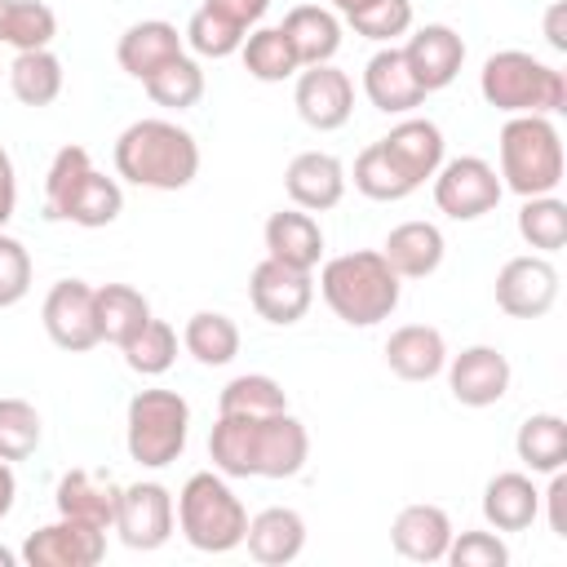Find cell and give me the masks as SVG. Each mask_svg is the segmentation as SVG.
I'll list each match as a JSON object with an SVG mask.
<instances>
[{
  "label": "cell",
  "mask_w": 567,
  "mask_h": 567,
  "mask_svg": "<svg viewBox=\"0 0 567 567\" xmlns=\"http://www.w3.org/2000/svg\"><path fill=\"white\" fill-rule=\"evenodd\" d=\"M115 173L142 190H182L199 173V142L173 120H133L115 137Z\"/></svg>",
  "instance_id": "cell-1"
},
{
  "label": "cell",
  "mask_w": 567,
  "mask_h": 567,
  "mask_svg": "<svg viewBox=\"0 0 567 567\" xmlns=\"http://www.w3.org/2000/svg\"><path fill=\"white\" fill-rule=\"evenodd\" d=\"M319 292L328 301V310L350 323V328H372L381 319L394 315L403 279L390 270V261L381 257V248H359V252H341L332 261H323L319 270Z\"/></svg>",
  "instance_id": "cell-2"
},
{
  "label": "cell",
  "mask_w": 567,
  "mask_h": 567,
  "mask_svg": "<svg viewBox=\"0 0 567 567\" xmlns=\"http://www.w3.org/2000/svg\"><path fill=\"white\" fill-rule=\"evenodd\" d=\"M44 213L53 221L102 230L124 213V190L115 177L93 168L84 146H62L44 173Z\"/></svg>",
  "instance_id": "cell-3"
},
{
  "label": "cell",
  "mask_w": 567,
  "mask_h": 567,
  "mask_svg": "<svg viewBox=\"0 0 567 567\" xmlns=\"http://www.w3.org/2000/svg\"><path fill=\"white\" fill-rule=\"evenodd\" d=\"M478 93L487 106H496L505 115H558V111H567L563 71L523 53V49L492 53L478 71Z\"/></svg>",
  "instance_id": "cell-4"
},
{
  "label": "cell",
  "mask_w": 567,
  "mask_h": 567,
  "mask_svg": "<svg viewBox=\"0 0 567 567\" xmlns=\"http://www.w3.org/2000/svg\"><path fill=\"white\" fill-rule=\"evenodd\" d=\"M177 527L190 549L199 554H230L244 545L248 532V509L230 492V483L213 470H199L182 483L177 492Z\"/></svg>",
  "instance_id": "cell-5"
},
{
  "label": "cell",
  "mask_w": 567,
  "mask_h": 567,
  "mask_svg": "<svg viewBox=\"0 0 567 567\" xmlns=\"http://www.w3.org/2000/svg\"><path fill=\"white\" fill-rule=\"evenodd\" d=\"M501 186L532 199L563 182V137L549 115H509L501 128Z\"/></svg>",
  "instance_id": "cell-6"
},
{
  "label": "cell",
  "mask_w": 567,
  "mask_h": 567,
  "mask_svg": "<svg viewBox=\"0 0 567 567\" xmlns=\"http://www.w3.org/2000/svg\"><path fill=\"white\" fill-rule=\"evenodd\" d=\"M190 434V403L177 390H137L124 416L128 456L146 470H164L186 452Z\"/></svg>",
  "instance_id": "cell-7"
},
{
  "label": "cell",
  "mask_w": 567,
  "mask_h": 567,
  "mask_svg": "<svg viewBox=\"0 0 567 567\" xmlns=\"http://www.w3.org/2000/svg\"><path fill=\"white\" fill-rule=\"evenodd\" d=\"M501 195H505V186H501L496 168L478 155L443 159L434 173V204L452 221H478L483 213H492L501 204Z\"/></svg>",
  "instance_id": "cell-8"
},
{
  "label": "cell",
  "mask_w": 567,
  "mask_h": 567,
  "mask_svg": "<svg viewBox=\"0 0 567 567\" xmlns=\"http://www.w3.org/2000/svg\"><path fill=\"white\" fill-rule=\"evenodd\" d=\"M40 319H44V332L58 350H71V354H84L102 341L97 332V301H93V284L84 279H58L40 306Z\"/></svg>",
  "instance_id": "cell-9"
},
{
  "label": "cell",
  "mask_w": 567,
  "mask_h": 567,
  "mask_svg": "<svg viewBox=\"0 0 567 567\" xmlns=\"http://www.w3.org/2000/svg\"><path fill=\"white\" fill-rule=\"evenodd\" d=\"M554 301H558V270L545 252L509 257L496 270V306L509 319H540L554 310Z\"/></svg>",
  "instance_id": "cell-10"
},
{
  "label": "cell",
  "mask_w": 567,
  "mask_h": 567,
  "mask_svg": "<svg viewBox=\"0 0 567 567\" xmlns=\"http://www.w3.org/2000/svg\"><path fill=\"white\" fill-rule=\"evenodd\" d=\"M177 505L164 483H128L120 487L115 505V532L128 549H159L173 536Z\"/></svg>",
  "instance_id": "cell-11"
},
{
  "label": "cell",
  "mask_w": 567,
  "mask_h": 567,
  "mask_svg": "<svg viewBox=\"0 0 567 567\" xmlns=\"http://www.w3.org/2000/svg\"><path fill=\"white\" fill-rule=\"evenodd\" d=\"M248 297H252V310L266 323L288 328V323L306 319V310L315 301V279H310V270H292V266L266 257L248 275Z\"/></svg>",
  "instance_id": "cell-12"
},
{
  "label": "cell",
  "mask_w": 567,
  "mask_h": 567,
  "mask_svg": "<svg viewBox=\"0 0 567 567\" xmlns=\"http://www.w3.org/2000/svg\"><path fill=\"white\" fill-rule=\"evenodd\" d=\"M102 554H106V532L62 518V514H58V523L35 527L22 545V563H31V567H97Z\"/></svg>",
  "instance_id": "cell-13"
},
{
  "label": "cell",
  "mask_w": 567,
  "mask_h": 567,
  "mask_svg": "<svg viewBox=\"0 0 567 567\" xmlns=\"http://www.w3.org/2000/svg\"><path fill=\"white\" fill-rule=\"evenodd\" d=\"M292 102H297V115L319 128V133H332L350 120L354 111V84L346 71H337L332 62H319V66H301L297 71V89H292Z\"/></svg>",
  "instance_id": "cell-14"
},
{
  "label": "cell",
  "mask_w": 567,
  "mask_h": 567,
  "mask_svg": "<svg viewBox=\"0 0 567 567\" xmlns=\"http://www.w3.org/2000/svg\"><path fill=\"white\" fill-rule=\"evenodd\" d=\"M509 359L496 346H465L447 359V390L461 408H492L509 390Z\"/></svg>",
  "instance_id": "cell-15"
},
{
  "label": "cell",
  "mask_w": 567,
  "mask_h": 567,
  "mask_svg": "<svg viewBox=\"0 0 567 567\" xmlns=\"http://www.w3.org/2000/svg\"><path fill=\"white\" fill-rule=\"evenodd\" d=\"M403 62L408 71L416 75V84L425 93H439L447 89L456 75H461V62H465V40L447 27V22H425L408 35L403 44Z\"/></svg>",
  "instance_id": "cell-16"
},
{
  "label": "cell",
  "mask_w": 567,
  "mask_h": 567,
  "mask_svg": "<svg viewBox=\"0 0 567 567\" xmlns=\"http://www.w3.org/2000/svg\"><path fill=\"white\" fill-rule=\"evenodd\" d=\"M306 456H310V434L292 412L257 416L252 478H292V474H301Z\"/></svg>",
  "instance_id": "cell-17"
},
{
  "label": "cell",
  "mask_w": 567,
  "mask_h": 567,
  "mask_svg": "<svg viewBox=\"0 0 567 567\" xmlns=\"http://www.w3.org/2000/svg\"><path fill=\"white\" fill-rule=\"evenodd\" d=\"M284 190L306 213H328L346 195V164L328 151H301L284 168Z\"/></svg>",
  "instance_id": "cell-18"
},
{
  "label": "cell",
  "mask_w": 567,
  "mask_h": 567,
  "mask_svg": "<svg viewBox=\"0 0 567 567\" xmlns=\"http://www.w3.org/2000/svg\"><path fill=\"white\" fill-rule=\"evenodd\" d=\"M363 93L385 115H408V111H416L425 102V89L416 84V75L403 62V49H394V44H385V49H377L368 58V66H363Z\"/></svg>",
  "instance_id": "cell-19"
},
{
  "label": "cell",
  "mask_w": 567,
  "mask_h": 567,
  "mask_svg": "<svg viewBox=\"0 0 567 567\" xmlns=\"http://www.w3.org/2000/svg\"><path fill=\"white\" fill-rule=\"evenodd\" d=\"M58 514L62 518H75V523H89V527H102L111 532L115 527V505H120V487L111 483V474H97V470H71L58 478Z\"/></svg>",
  "instance_id": "cell-20"
},
{
  "label": "cell",
  "mask_w": 567,
  "mask_h": 567,
  "mask_svg": "<svg viewBox=\"0 0 567 567\" xmlns=\"http://www.w3.org/2000/svg\"><path fill=\"white\" fill-rule=\"evenodd\" d=\"M452 536V518L439 505H403L390 523V540L408 563H443Z\"/></svg>",
  "instance_id": "cell-21"
},
{
  "label": "cell",
  "mask_w": 567,
  "mask_h": 567,
  "mask_svg": "<svg viewBox=\"0 0 567 567\" xmlns=\"http://www.w3.org/2000/svg\"><path fill=\"white\" fill-rule=\"evenodd\" d=\"M385 363L403 381H434L447 368V341L430 323H403L385 341Z\"/></svg>",
  "instance_id": "cell-22"
},
{
  "label": "cell",
  "mask_w": 567,
  "mask_h": 567,
  "mask_svg": "<svg viewBox=\"0 0 567 567\" xmlns=\"http://www.w3.org/2000/svg\"><path fill=\"white\" fill-rule=\"evenodd\" d=\"M244 545H248V554L257 563L284 567V563L301 558V549H306V518L297 509H288V505H270V509L248 518Z\"/></svg>",
  "instance_id": "cell-23"
},
{
  "label": "cell",
  "mask_w": 567,
  "mask_h": 567,
  "mask_svg": "<svg viewBox=\"0 0 567 567\" xmlns=\"http://www.w3.org/2000/svg\"><path fill=\"white\" fill-rule=\"evenodd\" d=\"M443 252H447V244H443V230L434 221H399L381 244V257L390 261V270L399 279L434 275L443 266Z\"/></svg>",
  "instance_id": "cell-24"
},
{
  "label": "cell",
  "mask_w": 567,
  "mask_h": 567,
  "mask_svg": "<svg viewBox=\"0 0 567 567\" xmlns=\"http://www.w3.org/2000/svg\"><path fill=\"white\" fill-rule=\"evenodd\" d=\"M266 257L292 266V270H315L323 257V230L306 208H284L270 213L266 221Z\"/></svg>",
  "instance_id": "cell-25"
},
{
  "label": "cell",
  "mask_w": 567,
  "mask_h": 567,
  "mask_svg": "<svg viewBox=\"0 0 567 567\" xmlns=\"http://www.w3.org/2000/svg\"><path fill=\"white\" fill-rule=\"evenodd\" d=\"M540 514V492L527 474L518 470H505V474H492L487 487H483V518L496 527V532H527Z\"/></svg>",
  "instance_id": "cell-26"
},
{
  "label": "cell",
  "mask_w": 567,
  "mask_h": 567,
  "mask_svg": "<svg viewBox=\"0 0 567 567\" xmlns=\"http://www.w3.org/2000/svg\"><path fill=\"white\" fill-rule=\"evenodd\" d=\"M177 53H182V35H177V27L164 22V18L133 22V27L120 35V44H115V58H120V66H124L133 80L155 75V71H159L164 62H173Z\"/></svg>",
  "instance_id": "cell-27"
},
{
  "label": "cell",
  "mask_w": 567,
  "mask_h": 567,
  "mask_svg": "<svg viewBox=\"0 0 567 567\" xmlns=\"http://www.w3.org/2000/svg\"><path fill=\"white\" fill-rule=\"evenodd\" d=\"M297 53L301 66H319V62H332L337 49H341V22L332 9L323 4H297L284 13V27H279Z\"/></svg>",
  "instance_id": "cell-28"
},
{
  "label": "cell",
  "mask_w": 567,
  "mask_h": 567,
  "mask_svg": "<svg viewBox=\"0 0 567 567\" xmlns=\"http://www.w3.org/2000/svg\"><path fill=\"white\" fill-rule=\"evenodd\" d=\"M385 151L403 164V173L421 186V182H430L434 173H439V164H443V128L434 124V120H399L385 137Z\"/></svg>",
  "instance_id": "cell-29"
},
{
  "label": "cell",
  "mask_w": 567,
  "mask_h": 567,
  "mask_svg": "<svg viewBox=\"0 0 567 567\" xmlns=\"http://www.w3.org/2000/svg\"><path fill=\"white\" fill-rule=\"evenodd\" d=\"M4 75H9V89H13V97L22 102V106H53L58 102V93H62V62H58V53L53 49H22L9 66H4Z\"/></svg>",
  "instance_id": "cell-30"
},
{
  "label": "cell",
  "mask_w": 567,
  "mask_h": 567,
  "mask_svg": "<svg viewBox=\"0 0 567 567\" xmlns=\"http://www.w3.org/2000/svg\"><path fill=\"white\" fill-rule=\"evenodd\" d=\"M514 452L532 474H554L567 465V421L558 412H536L518 425Z\"/></svg>",
  "instance_id": "cell-31"
},
{
  "label": "cell",
  "mask_w": 567,
  "mask_h": 567,
  "mask_svg": "<svg viewBox=\"0 0 567 567\" xmlns=\"http://www.w3.org/2000/svg\"><path fill=\"white\" fill-rule=\"evenodd\" d=\"M93 301H97V332L111 346H128L151 319V301L128 284H102L93 288Z\"/></svg>",
  "instance_id": "cell-32"
},
{
  "label": "cell",
  "mask_w": 567,
  "mask_h": 567,
  "mask_svg": "<svg viewBox=\"0 0 567 567\" xmlns=\"http://www.w3.org/2000/svg\"><path fill=\"white\" fill-rule=\"evenodd\" d=\"M182 346H186V354H195V363L226 368L239 354V328L221 310H195L182 328Z\"/></svg>",
  "instance_id": "cell-33"
},
{
  "label": "cell",
  "mask_w": 567,
  "mask_h": 567,
  "mask_svg": "<svg viewBox=\"0 0 567 567\" xmlns=\"http://www.w3.org/2000/svg\"><path fill=\"white\" fill-rule=\"evenodd\" d=\"M354 190L377 199V204H394V199H408L416 190V182L403 173V164L385 151V142H372L359 151L354 159Z\"/></svg>",
  "instance_id": "cell-34"
},
{
  "label": "cell",
  "mask_w": 567,
  "mask_h": 567,
  "mask_svg": "<svg viewBox=\"0 0 567 567\" xmlns=\"http://www.w3.org/2000/svg\"><path fill=\"white\" fill-rule=\"evenodd\" d=\"M239 58H244L248 75L261 80V84H284V80H292L301 71V62H297V53H292V44H288V35L279 27L248 31L244 44H239Z\"/></svg>",
  "instance_id": "cell-35"
},
{
  "label": "cell",
  "mask_w": 567,
  "mask_h": 567,
  "mask_svg": "<svg viewBox=\"0 0 567 567\" xmlns=\"http://www.w3.org/2000/svg\"><path fill=\"white\" fill-rule=\"evenodd\" d=\"M142 89H146V97H151L155 106L186 111V106H195V102L204 97V66H199L195 58L177 53V58H173V62H164L155 75H146V80H142Z\"/></svg>",
  "instance_id": "cell-36"
},
{
  "label": "cell",
  "mask_w": 567,
  "mask_h": 567,
  "mask_svg": "<svg viewBox=\"0 0 567 567\" xmlns=\"http://www.w3.org/2000/svg\"><path fill=\"white\" fill-rule=\"evenodd\" d=\"M217 412H230V416H275V412H288V394H284V385L275 377L244 372V377L221 385Z\"/></svg>",
  "instance_id": "cell-37"
},
{
  "label": "cell",
  "mask_w": 567,
  "mask_h": 567,
  "mask_svg": "<svg viewBox=\"0 0 567 567\" xmlns=\"http://www.w3.org/2000/svg\"><path fill=\"white\" fill-rule=\"evenodd\" d=\"M518 235L536 252H558L567 244V204L558 195H532L518 208Z\"/></svg>",
  "instance_id": "cell-38"
},
{
  "label": "cell",
  "mask_w": 567,
  "mask_h": 567,
  "mask_svg": "<svg viewBox=\"0 0 567 567\" xmlns=\"http://www.w3.org/2000/svg\"><path fill=\"white\" fill-rule=\"evenodd\" d=\"M124 350V363L133 368V372H142V377H164L173 363H177V332H173V323H164V319H146L142 323V332L128 341V346H120Z\"/></svg>",
  "instance_id": "cell-39"
},
{
  "label": "cell",
  "mask_w": 567,
  "mask_h": 567,
  "mask_svg": "<svg viewBox=\"0 0 567 567\" xmlns=\"http://www.w3.org/2000/svg\"><path fill=\"white\" fill-rule=\"evenodd\" d=\"M244 27L239 22H230V18H221L217 9H208V4H199L195 13H190V22H186V44L199 53V58H230V53H239V44H244Z\"/></svg>",
  "instance_id": "cell-40"
},
{
  "label": "cell",
  "mask_w": 567,
  "mask_h": 567,
  "mask_svg": "<svg viewBox=\"0 0 567 567\" xmlns=\"http://www.w3.org/2000/svg\"><path fill=\"white\" fill-rule=\"evenodd\" d=\"M346 22L377 44H394L399 35L412 31V0H363L359 9L346 13Z\"/></svg>",
  "instance_id": "cell-41"
},
{
  "label": "cell",
  "mask_w": 567,
  "mask_h": 567,
  "mask_svg": "<svg viewBox=\"0 0 567 567\" xmlns=\"http://www.w3.org/2000/svg\"><path fill=\"white\" fill-rule=\"evenodd\" d=\"M40 412L27 399H0V461H27L40 447Z\"/></svg>",
  "instance_id": "cell-42"
},
{
  "label": "cell",
  "mask_w": 567,
  "mask_h": 567,
  "mask_svg": "<svg viewBox=\"0 0 567 567\" xmlns=\"http://www.w3.org/2000/svg\"><path fill=\"white\" fill-rule=\"evenodd\" d=\"M53 35H58V18L44 0H13L9 22H4V44H13L18 53L22 49H49Z\"/></svg>",
  "instance_id": "cell-43"
},
{
  "label": "cell",
  "mask_w": 567,
  "mask_h": 567,
  "mask_svg": "<svg viewBox=\"0 0 567 567\" xmlns=\"http://www.w3.org/2000/svg\"><path fill=\"white\" fill-rule=\"evenodd\" d=\"M31 292V252L22 248V239L0 230V310L18 306Z\"/></svg>",
  "instance_id": "cell-44"
},
{
  "label": "cell",
  "mask_w": 567,
  "mask_h": 567,
  "mask_svg": "<svg viewBox=\"0 0 567 567\" xmlns=\"http://www.w3.org/2000/svg\"><path fill=\"white\" fill-rule=\"evenodd\" d=\"M443 558L452 567H505L509 549H505V540L496 532H461V536H452Z\"/></svg>",
  "instance_id": "cell-45"
},
{
  "label": "cell",
  "mask_w": 567,
  "mask_h": 567,
  "mask_svg": "<svg viewBox=\"0 0 567 567\" xmlns=\"http://www.w3.org/2000/svg\"><path fill=\"white\" fill-rule=\"evenodd\" d=\"M208 9H217L221 18H230V22H239L244 31L248 27H257L261 22V13L270 9V0H204Z\"/></svg>",
  "instance_id": "cell-46"
},
{
  "label": "cell",
  "mask_w": 567,
  "mask_h": 567,
  "mask_svg": "<svg viewBox=\"0 0 567 567\" xmlns=\"http://www.w3.org/2000/svg\"><path fill=\"white\" fill-rule=\"evenodd\" d=\"M540 501H549V532L567 540V474L554 470V483L549 492H540Z\"/></svg>",
  "instance_id": "cell-47"
},
{
  "label": "cell",
  "mask_w": 567,
  "mask_h": 567,
  "mask_svg": "<svg viewBox=\"0 0 567 567\" xmlns=\"http://www.w3.org/2000/svg\"><path fill=\"white\" fill-rule=\"evenodd\" d=\"M13 208H18V173H13L9 151L0 146V230H4V221L13 217Z\"/></svg>",
  "instance_id": "cell-48"
},
{
  "label": "cell",
  "mask_w": 567,
  "mask_h": 567,
  "mask_svg": "<svg viewBox=\"0 0 567 567\" xmlns=\"http://www.w3.org/2000/svg\"><path fill=\"white\" fill-rule=\"evenodd\" d=\"M563 18H567V4L554 0V4L545 9V40H549L558 53H567V27H563Z\"/></svg>",
  "instance_id": "cell-49"
},
{
  "label": "cell",
  "mask_w": 567,
  "mask_h": 567,
  "mask_svg": "<svg viewBox=\"0 0 567 567\" xmlns=\"http://www.w3.org/2000/svg\"><path fill=\"white\" fill-rule=\"evenodd\" d=\"M13 496H18V478H13L9 461H0V518H9V509H13Z\"/></svg>",
  "instance_id": "cell-50"
},
{
  "label": "cell",
  "mask_w": 567,
  "mask_h": 567,
  "mask_svg": "<svg viewBox=\"0 0 567 567\" xmlns=\"http://www.w3.org/2000/svg\"><path fill=\"white\" fill-rule=\"evenodd\" d=\"M9 9H13V0H0V44H4V22H9Z\"/></svg>",
  "instance_id": "cell-51"
},
{
  "label": "cell",
  "mask_w": 567,
  "mask_h": 567,
  "mask_svg": "<svg viewBox=\"0 0 567 567\" xmlns=\"http://www.w3.org/2000/svg\"><path fill=\"white\" fill-rule=\"evenodd\" d=\"M13 563H18V554L9 545H0V567H13Z\"/></svg>",
  "instance_id": "cell-52"
},
{
  "label": "cell",
  "mask_w": 567,
  "mask_h": 567,
  "mask_svg": "<svg viewBox=\"0 0 567 567\" xmlns=\"http://www.w3.org/2000/svg\"><path fill=\"white\" fill-rule=\"evenodd\" d=\"M332 4H337V9H341V13H350V9H359V4H363V0H332Z\"/></svg>",
  "instance_id": "cell-53"
},
{
  "label": "cell",
  "mask_w": 567,
  "mask_h": 567,
  "mask_svg": "<svg viewBox=\"0 0 567 567\" xmlns=\"http://www.w3.org/2000/svg\"><path fill=\"white\" fill-rule=\"evenodd\" d=\"M0 71H4V66H0Z\"/></svg>",
  "instance_id": "cell-54"
}]
</instances>
